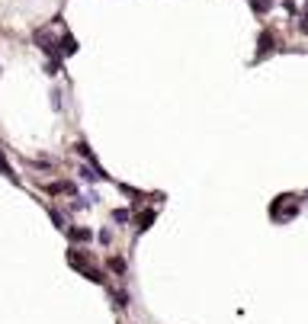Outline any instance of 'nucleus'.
Returning <instances> with one entry per match:
<instances>
[{
    "label": "nucleus",
    "instance_id": "1",
    "mask_svg": "<svg viewBox=\"0 0 308 324\" xmlns=\"http://www.w3.org/2000/svg\"><path fill=\"white\" fill-rule=\"evenodd\" d=\"M68 267H74V270L80 273L84 279H90V283H96V286H106V276H103V273L96 270V267H93V263L87 260V257L80 254V250H77V247H71V250H68Z\"/></svg>",
    "mask_w": 308,
    "mask_h": 324
},
{
    "label": "nucleus",
    "instance_id": "2",
    "mask_svg": "<svg viewBox=\"0 0 308 324\" xmlns=\"http://www.w3.org/2000/svg\"><path fill=\"white\" fill-rule=\"evenodd\" d=\"M36 45L42 48L52 61H64V58H61V48H58V42L52 39V32H48V29H36Z\"/></svg>",
    "mask_w": 308,
    "mask_h": 324
},
{
    "label": "nucleus",
    "instance_id": "3",
    "mask_svg": "<svg viewBox=\"0 0 308 324\" xmlns=\"http://www.w3.org/2000/svg\"><path fill=\"white\" fill-rule=\"evenodd\" d=\"M273 52H276V36H273L270 29H263L260 39H257V61H263V58L273 55Z\"/></svg>",
    "mask_w": 308,
    "mask_h": 324
},
{
    "label": "nucleus",
    "instance_id": "4",
    "mask_svg": "<svg viewBox=\"0 0 308 324\" xmlns=\"http://www.w3.org/2000/svg\"><path fill=\"white\" fill-rule=\"evenodd\" d=\"M68 241H74V244H90V241H93V231H90V228L68 225Z\"/></svg>",
    "mask_w": 308,
    "mask_h": 324
},
{
    "label": "nucleus",
    "instance_id": "5",
    "mask_svg": "<svg viewBox=\"0 0 308 324\" xmlns=\"http://www.w3.org/2000/svg\"><path fill=\"white\" fill-rule=\"evenodd\" d=\"M58 48H61V58H71V55H77L80 45H77V39L71 36V32H64L61 39H58Z\"/></svg>",
    "mask_w": 308,
    "mask_h": 324
},
{
    "label": "nucleus",
    "instance_id": "6",
    "mask_svg": "<svg viewBox=\"0 0 308 324\" xmlns=\"http://www.w3.org/2000/svg\"><path fill=\"white\" fill-rule=\"evenodd\" d=\"M77 154H80V157H84V161L87 164H90V167L93 170H100V173H103V167H100V164H96V154H93V151H90V145H87V141H77Z\"/></svg>",
    "mask_w": 308,
    "mask_h": 324
},
{
    "label": "nucleus",
    "instance_id": "7",
    "mask_svg": "<svg viewBox=\"0 0 308 324\" xmlns=\"http://www.w3.org/2000/svg\"><path fill=\"white\" fill-rule=\"evenodd\" d=\"M42 190H45V193H52V196H61V193H74V183H68V180H58V183H45Z\"/></svg>",
    "mask_w": 308,
    "mask_h": 324
},
{
    "label": "nucleus",
    "instance_id": "8",
    "mask_svg": "<svg viewBox=\"0 0 308 324\" xmlns=\"http://www.w3.org/2000/svg\"><path fill=\"white\" fill-rule=\"evenodd\" d=\"M154 218H157V212H154V209H148V212H145V215H138V222H135V231H148V228H151V225H154Z\"/></svg>",
    "mask_w": 308,
    "mask_h": 324
},
{
    "label": "nucleus",
    "instance_id": "9",
    "mask_svg": "<svg viewBox=\"0 0 308 324\" xmlns=\"http://www.w3.org/2000/svg\"><path fill=\"white\" fill-rule=\"evenodd\" d=\"M106 270L116 273V276H122V273H125V260H122V257H109V260H106Z\"/></svg>",
    "mask_w": 308,
    "mask_h": 324
},
{
    "label": "nucleus",
    "instance_id": "10",
    "mask_svg": "<svg viewBox=\"0 0 308 324\" xmlns=\"http://www.w3.org/2000/svg\"><path fill=\"white\" fill-rule=\"evenodd\" d=\"M250 10H254L257 16H267L270 10H273V0H250Z\"/></svg>",
    "mask_w": 308,
    "mask_h": 324
},
{
    "label": "nucleus",
    "instance_id": "11",
    "mask_svg": "<svg viewBox=\"0 0 308 324\" xmlns=\"http://www.w3.org/2000/svg\"><path fill=\"white\" fill-rule=\"evenodd\" d=\"M48 215H52L55 228H61V231H68V222H64V215H61V212H58V209H48Z\"/></svg>",
    "mask_w": 308,
    "mask_h": 324
},
{
    "label": "nucleus",
    "instance_id": "12",
    "mask_svg": "<svg viewBox=\"0 0 308 324\" xmlns=\"http://www.w3.org/2000/svg\"><path fill=\"white\" fill-rule=\"evenodd\" d=\"M0 173H3V177H7V180H13V183H16V173H13V170H10L7 157H3V148H0Z\"/></svg>",
    "mask_w": 308,
    "mask_h": 324
},
{
    "label": "nucleus",
    "instance_id": "13",
    "mask_svg": "<svg viewBox=\"0 0 308 324\" xmlns=\"http://www.w3.org/2000/svg\"><path fill=\"white\" fill-rule=\"evenodd\" d=\"M129 218H132L129 209H113V222H116V225H125Z\"/></svg>",
    "mask_w": 308,
    "mask_h": 324
},
{
    "label": "nucleus",
    "instance_id": "14",
    "mask_svg": "<svg viewBox=\"0 0 308 324\" xmlns=\"http://www.w3.org/2000/svg\"><path fill=\"white\" fill-rule=\"evenodd\" d=\"M113 299H116V305H119V308H125V305H129V295H125V292H113Z\"/></svg>",
    "mask_w": 308,
    "mask_h": 324
},
{
    "label": "nucleus",
    "instance_id": "15",
    "mask_svg": "<svg viewBox=\"0 0 308 324\" xmlns=\"http://www.w3.org/2000/svg\"><path fill=\"white\" fill-rule=\"evenodd\" d=\"M109 241H113V231H109V228H106V231H100V244H109Z\"/></svg>",
    "mask_w": 308,
    "mask_h": 324
},
{
    "label": "nucleus",
    "instance_id": "16",
    "mask_svg": "<svg viewBox=\"0 0 308 324\" xmlns=\"http://www.w3.org/2000/svg\"><path fill=\"white\" fill-rule=\"evenodd\" d=\"M299 29H302V32H308V13H302V16H299Z\"/></svg>",
    "mask_w": 308,
    "mask_h": 324
},
{
    "label": "nucleus",
    "instance_id": "17",
    "mask_svg": "<svg viewBox=\"0 0 308 324\" xmlns=\"http://www.w3.org/2000/svg\"><path fill=\"white\" fill-rule=\"evenodd\" d=\"M305 199H308V193H305Z\"/></svg>",
    "mask_w": 308,
    "mask_h": 324
}]
</instances>
